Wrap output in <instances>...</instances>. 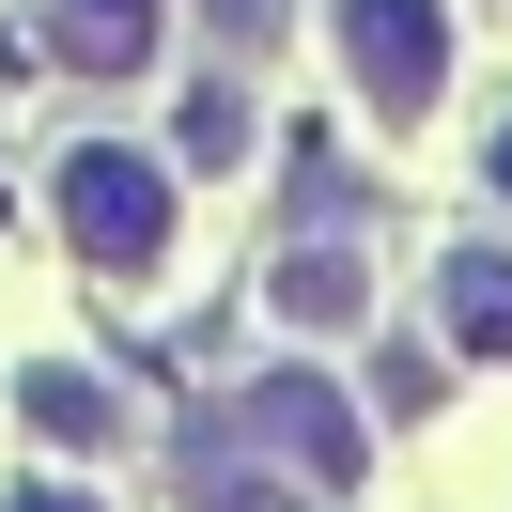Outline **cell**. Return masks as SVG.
Masks as SVG:
<instances>
[{"mask_svg":"<svg viewBox=\"0 0 512 512\" xmlns=\"http://www.w3.org/2000/svg\"><path fill=\"white\" fill-rule=\"evenodd\" d=\"M0 512H94V497H63V481H16V497H0Z\"/></svg>","mask_w":512,"mask_h":512,"instance_id":"obj_9","label":"cell"},{"mask_svg":"<svg viewBox=\"0 0 512 512\" xmlns=\"http://www.w3.org/2000/svg\"><path fill=\"white\" fill-rule=\"evenodd\" d=\"M481 187H497V202H512V125H497V140H481Z\"/></svg>","mask_w":512,"mask_h":512,"instance_id":"obj_10","label":"cell"},{"mask_svg":"<svg viewBox=\"0 0 512 512\" xmlns=\"http://www.w3.org/2000/svg\"><path fill=\"white\" fill-rule=\"evenodd\" d=\"M47 47H63V78H140L156 63V0H47Z\"/></svg>","mask_w":512,"mask_h":512,"instance_id":"obj_4","label":"cell"},{"mask_svg":"<svg viewBox=\"0 0 512 512\" xmlns=\"http://www.w3.org/2000/svg\"><path fill=\"white\" fill-rule=\"evenodd\" d=\"M233 435H249L264 466H295V481H357V466H373V435H357V404L326 373H264L249 404H233Z\"/></svg>","mask_w":512,"mask_h":512,"instance_id":"obj_2","label":"cell"},{"mask_svg":"<svg viewBox=\"0 0 512 512\" xmlns=\"http://www.w3.org/2000/svg\"><path fill=\"white\" fill-rule=\"evenodd\" d=\"M202 16H218L233 47H264V32H280V0H202Z\"/></svg>","mask_w":512,"mask_h":512,"instance_id":"obj_8","label":"cell"},{"mask_svg":"<svg viewBox=\"0 0 512 512\" xmlns=\"http://www.w3.org/2000/svg\"><path fill=\"white\" fill-rule=\"evenodd\" d=\"M63 249L109 264V280L171 264V171L125 156V140H78V156H63Z\"/></svg>","mask_w":512,"mask_h":512,"instance_id":"obj_1","label":"cell"},{"mask_svg":"<svg viewBox=\"0 0 512 512\" xmlns=\"http://www.w3.org/2000/svg\"><path fill=\"white\" fill-rule=\"evenodd\" d=\"M280 311L295 326H357V311H373V264H357V249H295L280 264Z\"/></svg>","mask_w":512,"mask_h":512,"instance_id":"obj_7","label":"cell"},{"mask_svg":"<svg viewBox=\"0 0 512 512\" xmlns=\"http://www.w3.org/2000/svg\"><path fill=\"white\" fill-rule=\"evenodd\" d=\"M342 63H357V94L404 125V109H435V78H450V16L435 0H342Z\"/></svg>","mask_w":512,"mask_h":512,"instance_id":"obj_3","label":"cell"},{"mask_svg":"<svg viewBox=\"0 0 512 512\" xmlns=\"http://www.w3.org/2000/svg\"><path fill=\"white\" fill-rule=\"evenodd\" d=\"M435 311H450V342H466V357H512V249H450Z\"/></svg>","mask_w":512,"mask_h":512,"instance_id":"obj_5","label":"cell"},{"mask_svg":"<svg viewBox=\"0 0 512 512\" xmlns=\"http://www.w3.org/2000/svg\"><path fill=\"white\" fill-rule=\"evenodd\" d=\"M16 419H32V435H63V450H109V435H125V404H109L94 373H16Z\"/></svg>","mask_w":512,"mask_h":512,"instance_id":"obj_6","label":"cell"}]
</instances>
